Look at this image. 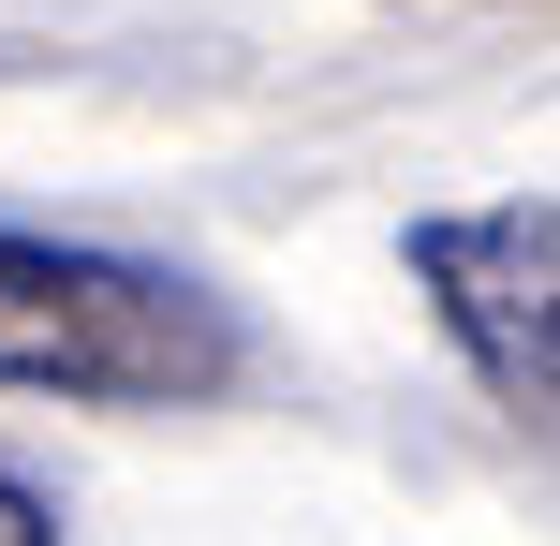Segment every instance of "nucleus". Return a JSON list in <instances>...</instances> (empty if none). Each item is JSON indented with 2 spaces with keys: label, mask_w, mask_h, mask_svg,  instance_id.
I'll list each match as a JSON object with an SVG mask.
<instances>
[{
  "label": "nucleus",
  "mask_w": 560,
  "mask_h": 546,
  "mask_svg": "<svg viewBox=\"0 0 560 546\" xmlns=\"http://www.w3.org/2000/svg\"><path fill=\"white\" fill-rule=\"evenodd\" d=\"M236 370V325L192 281L59 236H0V384L45 399H207Z\"/></svg>",
  "instance_id": "f257e3e1"
},
{
  "label": "nucleus",
  "mask_w": 560,
  "mask_h": 546,
  "mask_svg": "<svg viewBox=\"0 0 560 546\" xmlns=\"http://www.w3.org/2000/svg\"><path fill=\"white\" fill-rule=\"evenodd\" d=\"M546 266H560L546 193H532V207H472V222H413V281H428V311L457 325V355H472V384H487L502 414H546V399H560Z\"/></svg>",
  "instance_id": "f03ea898"
},
{
  "label": "nucleus",
  "mask_w": 560,
  "mask_h": 546,
  "mask_svg": "<svg viewBox=\"0 0 560 546\" xmlns=\"http://www.w3.org/2000/svg\"><path fill=\"white\" fill-rule=\"evenodd\" d=\"M0 546H59V518H45V488H15V473H0Z\"/></svg>",
  "instance_id": "7ed1b4c3"
}]
</instances>
